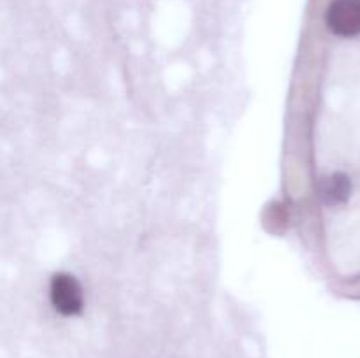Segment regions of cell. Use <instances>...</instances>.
I'll return each instance as SVG.
<instances>
[{"instance_id":"1","label":"cell","mask_w":360,"mask_h":358,"mask_svg":"<svg viewBox=\"0 0 360 358\" xmlns=\"http://www.w3.org/2000/svg\"><path fill=\"white\" fill-rule=\"evenodd\" d=\"M49 300L62 316H77L84 307L83 286L70 274H55L49 283Z\"/></svg>"},{"instance_id":"2","label":"cell","mask_w":360,"mask_h":358,"mask_svg":"<svg viewBox=\"0 0 360 358\" xmlns=\"http://www.w3.org/2000/svg\"><path fill=\"white\" fill-rule=\"evenodd\" d=\"M326 23L327 28L338 37H359L360 0H330L326 11Z\"/></svg>"},{"instance_id":"3","label":"cell","mask_w":360,"mask_h":358,"mask_svg":"<svg viewBox=\"0 0 360 358\" xmlns=\"http://www.w3.org/2000/svg\"><path fill=\"white\" fill-rule=\"evenodd\" d=\"M352 195V181L343 172H334L323 183L322 197L329 206H341L348 202Z\"/></svg>"}]
</instances>
